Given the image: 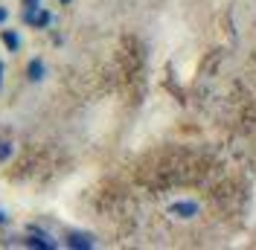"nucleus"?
Listing matches in <instances>:
<instances>
[{
    "label": "nucleus",
    "instance_id": "obj_1",
    "mask_svg": "<svg viewBox=\"0 0 256 250\" xmlns=\"http://www.w3.org/2000/svg\"><path fill=\"white\" fill-rule=\"evenodd\" d=\"M24 244H26V248H41V250H56L58 248V242H52V236H50L47 230H41L38 224L30 227V238H26Z\"/></svg>",
    "mask_w": 256,
    "mask_h": 250
},
{
    "label": "nucleus",
    "instance_id": "obj_2",
    "mask_svg": "<svg viewBox=\"0 0 256 250\" xmlns=\"http://www.w3.org/2000/svg\"><path fill=\"white\" fill-rule=\"evenodd\" d=\"M198 212H201V204L190 201V198H180V201L169 204V216H175V218H195Z\"/></svg>",
    "mask_w": 256,
    "mask_h": 250
},
{
    "label": "nucleus",
    "instance_id": "obj_3",
    "mask_svg": "<svg viewBox=\"0 0 256 250\" xmlns=\"http://www.w3.org/2000/svg\"><path fill=\"white\" fill-rule=\"evenodd\" d=\"M24 24L32 26V30H47L50 24H52V15H50L47 9L41 12V9H35V12H24Z\"/></svg>",
    "mask_w": 256,
    "mask_h": 250
},
{
    "label": "nucleus",
    "instance_id": "obj_4",
    "mask_svg": "<svg viewBox=\"0 0 256 250\" xmlns=\"http://www.w3.org/2000/svg\"><path fill=\"white\" fill-rule=\"evenodd\" d=\"M64 244L73 250H90V248H96V238L88 233H67L64 236Z\"/></svg>",
    "mask_w": 256,
    "mask_h": 250
},
{
    "label": "nucleus",
    "instance_id": "obj_5",
    "mask_svg": "<svg viewBox=\"0 0 256 250\" xmlns=\"http://www.w3.org/2000/svg\"><path fill=\"white\" fill-rule=\"evenodd\" d=\"M0 38H3V44H6L9 52H18V50H20V35H18L15 30H3L0 32Z\"/></svg>",
    "mask_w": 256,
    "mask_h": 250
},
{
    "label": "nucleus",
    "instance_id": "obj_6",
    "mask_svg": "<svg viewBox=\"0 0 256 250\" xmlns=\"http://www.w3.org/2000/svg\"><path fill=\"white\" fill-rule=\"evenodd\" d=\"M44 70H47V67H44V62H41V58H32L30 67H26V76H30V82H41V78H44Z\"/></svg>",
    "mask_w": 256,
    "mask_h": 250
},
{
    "label": "nucleus",
    "instance_id": "obj_7",
    "mask_svg": "<svg viewBox=\"0 0 256 250\" xmlns=\"http://www.w3.org/2000/svg\"><path fill=\"white\" fill-rule=\"evenodd\" d=\"M12 152H15V146H12V142H0V163H3V160H9Z\"/></svg>",
    "mask_w": 256,
    "mask_h": 250
},
{
    "label": "nucleus",
    "instance_id": "obj_8",
    "mask_svg": "<svg viewBox=\"0 0 256 250\" xmlns=\"http://www.w3.org/2000/svg\"><path fill=\"white\" fill-rule=\"evenodd\" d=\"M41 9V0H24V12H35Z\"/></svg>",
    "mask_w": 256,
    "mask_h": 250
},
{
    "label": "nucleus",
    "instance_id": "obj_9",
    "mask_svg": "<svg viewBox=\"0 0 256 250\" xmlns=\"http://www.w3.org/2000/svg\"><path fill=\"white\" fill-rule=\"evenodd\" d=\"M6 18H9V9H3V6H0V24H3Z\"/></svg>",
    "mask_w": 256,
    "mask_h": 250
},
{
    "label": "nucleus",
    "instance_id": "obj_10",
    "mask_svg": "<svg viewBox=\"0 0 256 250\" xmlns=\"http://www.w3.org/2000/svg\"><path fill=\"white\" fill-rule=\"evenodd\" d=\"M0 224H9V216H6L3 210H0Z\"/></svg>",
    "mask_w": 256,
    "mask_h": 250
},
{
    "label": "nucleus",
    "instance_id": "obj_11",
    "mask_svg": "<svg viewBox=\"0 0 256 250\" xmlns=\"http://www.w3.org/2000/svg\"><path fill=\"white\" fill-rule=\"evenodd\" d=\"M3 70H6V67H3V62H0V88H3Z\"/></svg>",
    "mask_w": 256,
    "mask_h": 250
},
{
    "label": "nucleus",
    "instance_id": "obj_12",
    "mask_svg": "<svg viewBox=\"0 0 256 250\" xmlns=\"http://www.w3.org/2000/svg\"><path fill=\"white\" fill-rule=\"evenodd\" d=\"M62 3H70V0H62Z\"/></svg>",
    "mask_w": 256,
    "mask_h": 250
}]
</instances>
